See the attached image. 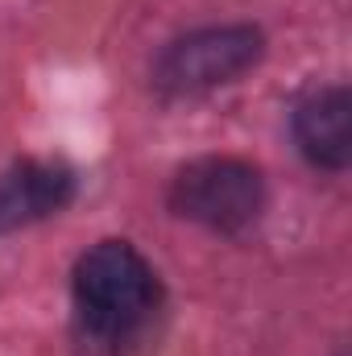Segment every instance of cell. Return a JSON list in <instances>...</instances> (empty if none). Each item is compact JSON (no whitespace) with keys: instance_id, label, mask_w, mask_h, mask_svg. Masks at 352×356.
Instances as JSON below:
<instances>
[{"instance_id":"6da1fadb","label":"cell","mask_w":352,"mask_h":356,"mask_svg":"<svg viewBox=\"0 0 352 356\" xmlns=\"http://www.w3.org/2000/svg\"><path fill=\"white\" fill-rule=\"evenodd\" d=\"M162 282L129 241H99L75 266L79 327L95 344H129L158 311Z\"/></svg>"},{"instance_id":"5b68a950","label":"cell","mask_w":352,"mask_h":356,"mask_svg":"<svg viewBox=\"0 0 352 356\" xmlns=\"http://www.w3.org/2000/svg\"><path fill=\"white\" fill-rule=\"evenodd\" d=\"M294 141L319 170H349L352 162V99L349 88H319L294 108Z\"/></svg>"},{"instance_id":"277c9868","label":"cell","mask_w":352,"mask_h":356,"mask_svg":"<svg viewBox=\"0 0 352 356\" xmlns=\"http://www.w3.org/2000/svg\"><path fill=\"white\" fill-rule=\"evenodd\" d=\"M75 199V170L63 162H17L0 175V236L58 216Z\"/></svg>"},{"instance_id":"7a4b0ae2","label":"cell","mask_w":352,"mask_h":356,"mask_svg":"<svg viewBox=\"0 0 352 356\" xmlns=\"http://www.w3.org/2000/svg\"><path fill=\"white\" fill-rule=\"evenodd\" d=\"M170 211L207 232H245L265 211V178L241 158H195L170 182Z\"/></svg>"},{"instance_id":"3957f363","label":"cell","mask_w":352,"mask_h":356,"mask_svg":"<svg viewBox=\"0 0 352 356\" xmlns=\"http://www.w3.org/2000/svg\"><path fill=\"white\" fill-rule=\"evenodd\" d=\"M265 54V38L253 25H207L175 38L154 63V88L170 99L207 95L237 83Z\"/></svg>"}]
</instances>
